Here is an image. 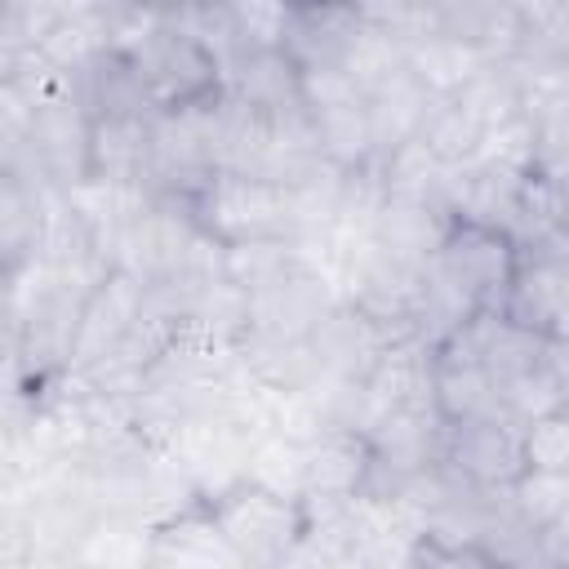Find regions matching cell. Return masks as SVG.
Listing matches in <instances>:
<instances>
[{
    "label": "cell",
    "instance_id": "ffe728a7",
    "mask_svg": "<svg viewBox=\"0 0 569 569\" xmlns=\"http://www.w3.org/2000/svg\"><path fill=\"white\" fill-rule=\"evenodd\" d=\"M525 453H529V471L569 476V409L529 422L525 427Z\"/></svg>",
    "mask_w": 569,
    "mask_h": 569
},
{
    "label": "cell",
    "instance_id": "8fae6325",
    "mask_svg": "<svg viewBox=\"0 0 569 569\" xmlns=\"http://www.w3.org/2000/svg\"><path fill=\"white\" fill-rule=\"evenodd\" d=\"M142 569H249V565L236 556V547L222 538V529L200 502V507L169 516L156 529Z\"/></svg>",
    "mask_w": 569,
    "mask_h": 569
},
{
    "label": "cell",
    "instance_id": "6da1fadb",
    "mask_svg": "<svg viewBox=\"0 0 569 569\" xmlns=\"http://www.w3.org/2000/svg\"><path fill=\"white\" fill-rule=\"evenodd\" d=\"M156 116H182L213 107L227 93V62L173 13H151L124 44Z\"/></svg>",
    "mask_w": 569,
    "mask_h": 569
},
{
    "label": "cell",
    "instance_id": "ba28073f",
    "mask_svg": "<svg viewBox=\"0 0 569 569\" xmlns=\"http://www.w3.org/2000/svg\"><path fill=\"white\" fill-rule=\"evenodd\" d=\"M365 31H369V22H365L360 4H289L280 44L307 71V67L347 62L356 53V44L365 40Z\"/></svg>",
    "mask_w": 569,
    "mask_h": 569
},
{
    "label": "cell",
    "instance_id": "e0dca14e",
    "mask_svg": "<svg viewBox=\"0 0 569 569\" xmlns=\"http://www.w3.org/2000/svg\"><path fill=\"white\" fill-rule=\"evenodd\" d=\"M311 129H316V147L320 156L342 169V173H365L378 164V142H373V120H369V98L351 102V107H329V111H311Z\"/></svg>",
    "mask_w": 569,
    "mask_h": 569
},
{
    "label": "cell",
    "instance_id": "9c48e42d",
    "mask_svg": "<svg viewBox=\"0 0 569 569\" xmlns=\"http://www.w3.org/2000/svg\"><path fill=\"white\" fill-rule=\"evenodd\" d=\"M227 93L262 116L293 111L302 107V67L280 40L244 44L240 53L227 58Z\"/></svg>",
    "mask_w": 569,
    "mask_h": 569
},
{
    "label": "cell",
    "instance_id": "8992f818",
    "mask_svg": "<svg viewBox=\"0 0 569 569\" xmlns=\"http://www.w3.org/2000/svg\"><path fill=\"white\" fill-rule=\"evenodd\" d=\"M142 316H147V280L133 276V271H124V267H111L93 284V293L84 298V307H80L67 369L80 373V378L93 373V369H102L133 338V329L142 325Z\"/></svg>",
    "mask_w": 569,
    "mask_h": 569
},
{
    "label": "cell",
    "instance_id": "4fadbf2b",
    "mask_svg": "<svg viewBox=\"0 0 569 569\" xmlns=\"http://www.w3.org/2000/svg\"><path fill=\"white\" fill-rule=\"evenodd\" d=\"M236 356L249 365V373L280 396H302L325 382V369L311 351V338H262V333H240Z\"/></svg>",
    "mask_w": 569,
    "mask_h": 569
},
{
    "label": "cell",
    "instance_id": "7a4b0ae2",
    "mask_svg": "<svg viewBox=\"0 0 569 569\" xmlns=\"http://www.w3.org/2000/svg\"><path fill=\"white\" fill-rule=\"evenodd\" d=\"M178 204L196 222V231L218 249H240L258 240H302L293 191L258 173L218 169L200 187H191Z\"/></svg>",
    "mask_w": 569,
    "mask_h": 569
},
{
    "label": "cell",
    "instance_id": "9a60e30c",
    "mask_svg": "<svg viewBox=\"0 0 569 569\" xmlns=\"http://www.w3.org/2000/svg\"><path fill=\"white\" fill-rule=\"evenodd\" d=\"M502 409L507 418H516L520 427L551 418L560 409H569V342L551 338L547 351L502 387Z\"/></svg>",
    "mask_w": 569,
    "mask_h": 569
},
{
    "label": "cell",
    "instance_id": "52a82bcc",
    "mask_svg": "<svg viewBox=\"0 0 569 569\" xmlns=\"http://www.w3.org/2000/svg\"><path fill=\"white\" fill-rule=\"evenodd\" d=\"M369 436L360 431H338V427H320L302 440V502H351L365 493L369 480Z\"/></svg>",
    "mask_w": 569,
    "mask_h": 569
},
{
    "label": "cell",
    "instance_id": "5b68a950",
    "mask_svg": "<svg viewBox=\"0 0 569 569\" xmlns=\"http://www.w3.org/2000/svg\"><path fill=\"white\" fill-rule=\"evenodd\" d=\"M440 467L485 493H511L529 476L525 427L516 418H467L445 422Z\"/></svg>",
    "mask_w": 569,
    "mask_h": 569
},
{
    "label": "cell",
    "instance_id": "2e32d148",
    "mask_svg": "<svg viewBox=\"0 0 569 569\" xmlns=\"http://www.w3.org/2000/svg\"><path fill=\"white\" fill-rule=\"evenodd\" d=\"M431 396L445 422H467V418H507L502 396L493 378L449 351H431Z\"/></svg>",
    "mask_w": 569,
    "mask_h": 569
},
{
    "label": "cell",
    "instance_id": "7c38bea8",
    "mask_svg": "<svg viewBox=\"0 0 569 569\" xmlns=\"http://www.w3.org/2000/svg\"><path fill=\"white\" fill-rule=\"evenodd\" d=\"M436 93L427 89V80L400 62L391 67L387 76H378L369 84V120H373V142H378V160L400 151L405 142H413L427 124V111H431Z\"/></svg>",
    "mask_w": 569,
    "mask_h": 569
},
{
    "label": "cell",
    "instance_id": "3957f363",
    "mask_svg": "<svg viewBox=\"0 0 569 569\" xmlns=\"http://www.w3.org/2000/svg\"><path fill=\"white\" fill-rule=\"evenodd\" d=\"M204 511L249 569H284L311 533V507L302 498L276 493L249 476L213 489L204 498Z\"/></svg>",
    "mask_w": 569,
    "mask_h": 569
},
{
    "label": "cell",
    "instance_id": "5bb4252c",
    "mask_svg": "<svg viewBox=\"0 0 569 569\" xmlns=\"http://www.w3.org/2000/svg\"><path fill=\"white\" fill-rule=\"evenodd\" d=\"M449 222H453V218H449L445 209H436V204L400 200V196H382L378 209H373V218H369V231H365V236H369L373 244L400 253V258L427 262V258L440 249Z\"/></svg>",
    "mask_w": 569,
    "mask_h": 569
},
{
    "label": "cell",
    "instance_id": "30bf717a",
    "mask_svg": "<svg viewBox=\"0 0 569 569\" xmlns=\"http://www.w3.org/2000/svg\"><path fill=\"white\" fill-rule=\"evenodd\" d=\"M307 338H311V351H316V360L325 369V382H365L378 369V360L387 356V347H391L387 333L378 325H369L347 302H338Z\"/></svg>",
    "mask_w": 569,
    "mask_h": 569
},
{
    "label": "cell",
    "instance_id": "ac0fdd59",
    "mask_svg": "<svg viewBox=\"0 0 569 569\" xmlns=\"http://www.w3.org/2000/svg\"><path fill=\"white\" fill-rule=\"evenodd\" d=\"M249 480L276 489V493H289V498H302V440H289V436H271L262 440L258 449L244 453V471Z\"/></svg>",
    "mask_w": 569,
    "mask_h": 569
},
{
    "label": "cell",
    "instance_id": "d6986e66",
    "mask_svg": "<svg viewBox=\"0 0 569 569\" xmlns=\"http://www.w3.org/2000/svg\"><path fill=\"white\" fill-rule=\"evenodd\" d=\"M409 569H507L485 542L422 529L409 547Z\"/></svg>",
    "mask_w": 569,
    "mask_h": 569
},
{
    "label": "cell",
    "instance_id": "277c9868",
    "mask_svg": "<svg viewBox=\"0 0 569 569\" xmlns=\"http://www.w3.org/2000/svg\"><path fill=\"white\" fill-rule=\"evenodd\" d=\"M516 267H520L516 240L471 218H453L440 249L427 258V271L445 289H453L471 311H502Z\"/></svg>",
    "mask_w": 569,
    "mask_h": 569
},
{
    "label": "cell",
    "instance_id": "44dd1931",
    "mask_svg": "<svg viewBox=\"0 0 569 569\" xmlns=\"http://www.w3.org/2000/svg\"><path fill=\"white\" fill-rule=\"evenodd\" d=\"M538 565L542 569H569V507L547 529H538Z\"/></svg>",
    "mask_w": 569,
    "mask_h": 569
}]
</instances>
